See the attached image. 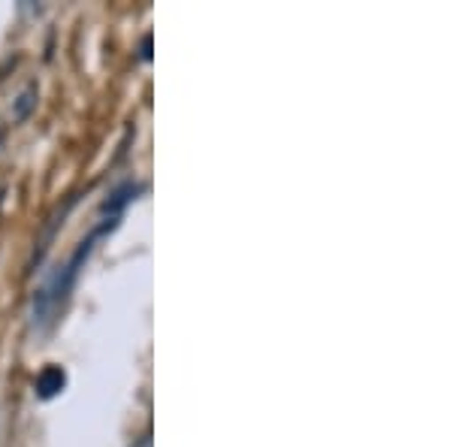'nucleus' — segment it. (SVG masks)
Instances as JSON below:
<instances>
[{
    "label": "nucleus",
    "mask_w": 453,
    "mask_h": 447,
    "mask_svg": "<svg viewBox=\"0 0 453 447\" xmlns=\"http://www.w3.org/2000/svg\"><path fill=\"white\" fill-rule=\"evenodd\" d=\"M119 221H121V215L104 218V221L88 233V239L79 242V248L73 251V258L61 266V273H55V278L46 284V288L36 290V297H34V320H36V324H46V320H52V314L61 309L64 303H67V297L73 293V288H76L79 269H82V263L88 260V254L94 251V242L104 239L106 233H112L115 227H119Z\"/></svg>",
    "instance_id": "obj_1"
},
{
    "label": "nucleus",
    "mask_w": 453,
    "mask_h": 447,
    "mask_svg": "<svg viewBox=\"0 0 453 447\" xmlns=\"http://www.w3.org/2000/svg\"><path fill=\"white\" fill-rule=\"evenodd\" d=\"M64 384H67V375H64L58 366H46V369L40 372V378H36V393H40L42 399H52L58 390H64Z\"/></svg>",
    "instance_id": "obj_2"
},
{
    "label": "nucleus",
    "mask_w": 453,
    "mask_h": 447,
    "mask_svg": "<svg viewBox=\"0 0 453 447\" xmlns=\"http://www.w3.org/2000/svg\"><path fill=\"white\" fill-rule=\"evenodd\" d=\"M140 190H142V185H134V181L121 185V188L115 190V194L104 203V212H109V215H124V206H127L130 200H136V194H140Z\"/></svg>",
    "instance_id": "obj_3"
},
{
    "label": "nucleus",
    "mask_w": 453,
    "mask_h": 447,
    "mask_svg": "<svg viewBox=\"0 0 453 447\" xmlns=\"http://www.w3.org/2000/svg\"><path fill=\"white\" fill-rule=\"evenodd\" d=\"M140 58H142V61H151V36H142V46H140Z\"/></svg>",
    "instance_id": "obj_4"
},
{
    "label": "nucleus",
    "mask_w": 453,
    "mask_h": 447,
    "mask_svg": "<svg viewBox=\"0 0 453 447\" xmlns=\"http://www.w3.org/2000/svg\"><path fill=\"white\" fill-rule=\"evenodd\" d=\"M130 447H155V444H151V435H142V438H136Z\"/></svg>",
    "instance_id": "obj_5"
}]
</instances>
